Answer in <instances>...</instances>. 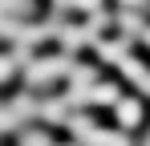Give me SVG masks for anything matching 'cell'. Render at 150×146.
Returning a JSON list of instances; mask_svg holds the SVG:
<instances>
[]
</instances>
